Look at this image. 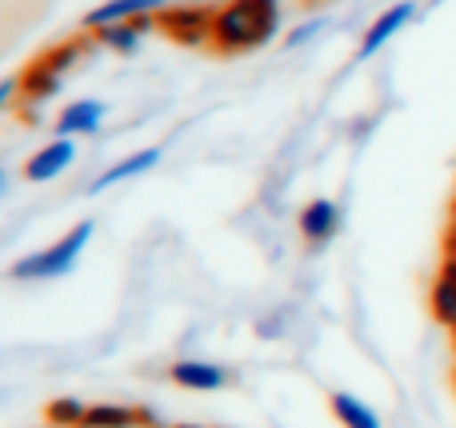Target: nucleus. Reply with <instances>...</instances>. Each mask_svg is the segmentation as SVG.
<instances>
[{
    "mask_svg": "<svg viewBox=\"0 0 456 428\" xmlns=\"http://www.w3.org/2000/svg\"><path fill=\"white\" fill-rule=\"evenodd\" d=\"M281 24V4L276 0H232L216 16V36L228 48H252L265 44Z\"/></svg>",
    "mask_w": 456,
    "mask_h": 428,
    "instance_id": "1",
    "label": "nucleus"
},
{
    "mask_svg": "<svg viewBox=\"0 0 456 428\" xmlns=\"http://www.w3.org/2000/svg\"><path fill=\"white\" fill-rule=\"evenodd\" d=\"M88 237H93V221H80L72 232H64L56 245H48L45 253H32L24 256V261L12 264V277L16 280H53V277H64V272H72V264H77V256L85 253Z\"/></svg>",
    "mask_w": 456,
    "mask_h": 428,
    "instance_id": "2",
    "label": "nucleus"
},
{
    "mask_svg": "<svg viewBox=\"0 0 456 428\" xmlns=\"http://www.w3.org/2000/svg\"><path fill=\"white\" fill-rule=\"evenodd\" d=\"M165 8V0H109V4L93 8L85 16L88 28H112V24H128V20H141V16L157 12Z\"/></svg>",
    "mask_w": 456,
    "mask_h": 428,
    "instance_id": "3",
    "label": "nucleus"
},
{
    "mask_svg": "<svg viewBox=\"0 0 456 428\" xmlns=\"http://www.w3.org/2000/svg\"><path fill=\"white\" fill-rule=\"evenodd\" d=\"M72 160H77V144H72L69 136H61V141L45 144V149L28 160V168H24V173H28V181H56V176H61Z\"/></svg>",
    "mask_w": 456,
    "mask_h": 428,
    "instance_id": "4",
    "label": "nucleus"
},
{
    "mask_svg": "<svg viewBox=\"0 0 456 428\" xmlns=\"http://www.w3.org/2000/svg\"><path fill=\"white\" fill-rule=\"evenodd\" d=\"M412 12H417V4H409V0H401V4H393L385 16H377V24L369 28V36H364V44H361V56L369 61V56H377L380 48L388 44V40L396 36V32L404 28V24L412 20Z\"/></svg>",
    "mask_w": 456,
    "mask_h": 428,
    "instance_id": "5",
    "label": "nucleus"
},
{
    "mask_svg": "<svg viewBox=\"0 0 456 428\" xmlns=\"http://www.w3.org/2000/svg\"><path fill=\"white\" fill-rule=\"evenodd\" d=\"M173 381L184 384V389L213 392V389H224L228 373L221 365H208V360H176V365H173Z\"/></svg>",
    "mask_w": 456,
    "mask_h": 428,
    "instance_id": "6",
    "label": "nucleus"
},
{
    "mask_svg": "<svg viewBox=\"0 0 456 428\" xmlns=\"http://www.w3.org/2000/svg\"><path fill=\"white\" fill-rule=\"evenodd\" d=\"M104 120V104L101 101H77L61 112L56 120V133L61 136H80V133H96Z\"/></svg>",
    "mask_w": 456,
    "mask_h": 428,
    "instance_id": "7",
    "label": "nucleus"
},
{
    "mask_svg": "<svg viewBox=\"0 0 456 428\" xmlns=\"http://www.w3.org/2000/svg\"><path fill=\"white\" fill-rule=\"evenodd\" d=\"M337 224H340V208L332 205V200H313V205L300 213V232H305L308 240H329L332 232H337Z\"/></svg>",
    "mask_w": 456,
    "mask_h": 428,
    "instance_id": "8",
    "label": "nucleus"
},
{
    "mask_svg": "<svg viewBox=\"0 0 456 428\" xmlns=\"http://www.w3.org/2000/svg\"><path fill=\"white\" fill-rule=\"evenodd\" d=\"M160 160V149H141L136 157H128V160H120V165H112L104 176H96L93 181V192H104V189H112V184H120V181H128V176H141V173H149L152 165Z\"/></svg>",
    "mask_w": 456,
    "mask_h": 428,
    "instance_id": "9",
    "label": "nucleus"
},
{
    "mask_svg": "<svg viewBox=\"0 0 456 428\" xmlns=\"http://www.w3.org/2000/svg\"><path fill=\"white\" fill-rule=\"evenodd\" d=\"M332 413L340 416L345 428H380V416L372 413L364 400H356L353 392H337V397H332Z\"/></svg>",
    "mask_w": 456,
    "mask_h": 428,
    "instance_id": "10",
    "label": "nucleus"
},
{
    "mask_svg": "<svg viewBox=\"0 0 456 428\" xmlns=\"http://www.w3.org/2000/svg\"><path fill=\"white\" fill-rule=\"evenodd\" d=\"M141 421L136 408H125V405H93L85 413V424L80 428H133Z\"/></svg>",
    "mask_w": 456,
    "mask_h": 428,
    "instance_id": "11",
    "label": "nucleus"
},
{
    "mask_svg": "<svg viewBox=\"0 0 456 428\" xmlns=\"http://www.w3.org/2000/svg\"><path fill=\"white\" fill-rule=\"evenodd\" d=\"M433 304H436V317H441L449 328H456V256L449 261V269H444V277L436 280Z\"/></svg>",
    "mask_w": 456,
    "mask_h": 428,
    "instance_id": "12",
    "label": "nucleus"
},
{
    "mask_svg": "<svg viewBox=\"0 0 456 428\" xmlns=\"http://www.w3.org/2000/svg\"><path fill=\"white\" fill-rule=\"evenodd\" d=\"M149 20H128V24H112V28H104V40H109L112 48H120V52H133L136 44H141V28Z\"/></svg>",
    "mask_w": 456,
    "mask_h": 428,
    "instance_id": "13",
    "label": "nucleus"
},
{
    "mask_svg": "<svg viewBox=\"0 0 456 428\" xmlns=\"http://www.w3.org/2000/svg\"><path fill=\"white\" fill-rule=\"evenodd\" d=\"M85 413L88 408L80 405V400H56V405L48 408V416H53L56 424H85Z\"/></svg>",
    "mask_w": 456,
    "mask_h": 428,
    "instance_id": "14",
    "label": "nucleus"
},
{
    "mask_svg": "<svg viewBox=\"0 0 456 428\" xmlns=\"http://www.w3.org/2000/svg\"><path fill=\"white\" fill-rule=\"evenodd\" d=\"M321 28H324V20H308V24H300V28H292V32H289V48L305 44V40H308V36H316Z\"/></svg>",
    "mask_w": 456,
    "mask_h": 428,
    "instance_id": "15",
    "label": "nucleus"
},
{
    "mask_svg": "<svg viewBox=\"0 0 456 428\" xmlns=\"http://www.w3.org/2000/svg\"><path fill=\"white\" fill-rule=\"evenodd\" d=\"M181 428H197V424H181Z\"/></svg>",
    "mask_w": 456,
    "mask_h": 428,
    "instance_id": "16",
    "label": "nucleus"
}]
</instances>
